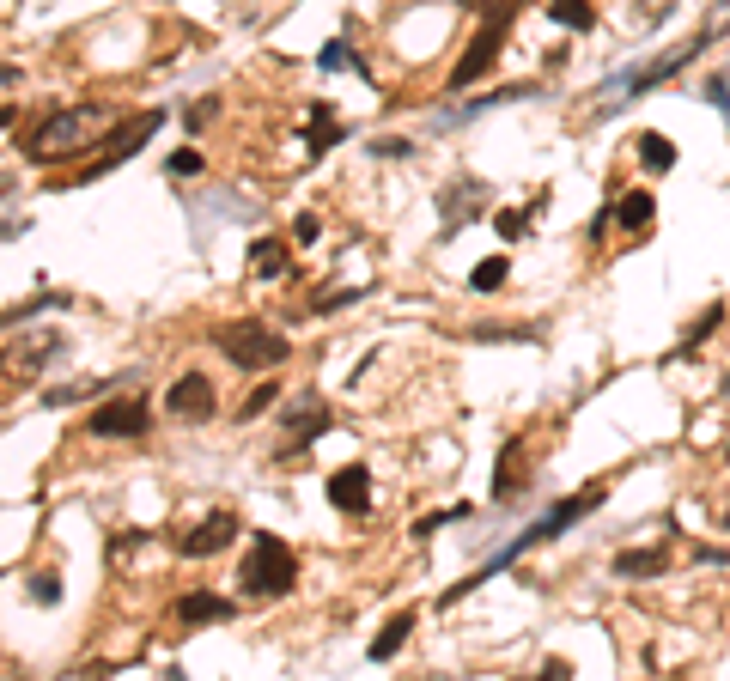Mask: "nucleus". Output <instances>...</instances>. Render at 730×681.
<instances>
[{"label":"nucleus","instance_id":"obj_1","mask_svg":"<svg viewBox=\"0 0 730 681\" xmlns=\"http://www.w3.org/2000/svg\"><path fill=\"white\" fill-rule=\"evenodd\" d=\"M603 499H609V481H591V487H584V493H572V499H560L554 511H542V517H536V523L524 529V536H511V542H505V548H499V554H493V560H487L481 572H475V578H463V584H451V590H445V596H438V602H445V609H451V602H463V596H469L475 584H487V578H493V572H505L511 560H524L530 548H542V542H560V536H566V529H572V523H584V517H591V511L603 505Z\"/></svg>","mask_w":730,"mask_h":681},{"label":"nucleus","instance_id":"obj_2","mask_svg":"<svg viewBox=\"0 0 730 681\" xmlns=\"http://www.w3.org/2000/svg\"><path fill=\"white\" fill-rule=\"evenodd\" d=\"M116 110L110 104H80V110H49L19 146H25V159L31 165H61V159H73V153H86L92 146V134L110 122Z\"/></svg>","mask_w":730,"mask_h":681},{"label":"nucleus","instance_id":"obj_3","mask_svg":"<svg viewBox=\"0 0 730 681\" xmlns=\"http://www.w3.org/2000/svg\"><path fill=\"white\" fill-rule=\"evenodd\" d=\"M292 584H299V554L280 536H268V529H256V542L238 566V590L250 602H280V596H292Z\"/></svg>","mask_w":730,"mask_h":681},{"label":"nucleus","instance_id":"obj_4","mask_svg":"<svg viewBox=\"0 0 730 681\" xmlns=\"http://www.w3.org/2000/svg\"><path fill=\"white\" fill-rule=\"evenodd\" d=\"M207 341L226 353L238 371H274V365H286V359H292V341H286V335H274V329H268V323H256V317L219 323Z\"/></svg>","mask_w":730,"mask_h":681},{"label":"nucleus","instance_id":"obj_5","mask_svg":"<svg viewBox=\"0 0 730 681\" xmlns=\"http://www.w3.org/2000/svg\"><path fill=\"white\" fill-rule=\"evenodd\" d=\"M511 7H499V13H481V25H475V37H469V49L457 55V67H451V80H445V92H469L475 80H487V73L499 67V49H505V31H511Z\"/></svg>","mask_w":730,"mask_h":681},{"label":"nucleus","instance_id":"obj_6","mask_svg":"<svg viewBox=\"0 0 730 681\" xmlns=\"http://www.w3.org/2000/svg\"><path fill=\"white\" fill-rule=\"evenodd\" d=\"M712 37H718V31L706 25V31H700V37H688V43H682L676 55H664V61H645V67H633V73H615V80L603 86V92H609V98H603V110H615V104H627V98H645L651 86L676 80V73H682V67L694 61V55H706V43H712Z\"/></svg>","mask_w":730,"mask_h":681},{"label":"nucleus","instance_id":"obj_7","mask_svg":"<svg viewBox=\"0 0 730 681\" xmlns=\"http://www.w3.org/2000/svg\"><path fill=\"white\" fill-rule=\"evenodd\" d=\"M159 128H165V110H140V116H134L128 128H116V134H104L110 146H104V153H98V159H92L86 171H73V183H67V189H80V183H92V177H104V171H116V165H122V159H134V153H140V146H146V140H153Z\"/></svg>","mask_w":730,"mask_h":681},{"label":"nucleus","instance_id":"obj_8","mask_svg":"<svg viewBox=\"0 0 730 681\" xmlns=\"http://www.w3.org/2000/svg\"><path fill=\"white\" fill-rule=\"evenodd\" d=\"M335 426V414H329V402L317 396V390H305V396H292L286 402V414H280V432H286V444H280V457H299V450H311L323 432Z\"/></svg>","mask_w":730,"mask_h":681},{"label":"nucleus","instance_id":"obj_9","mask_svg":"<svg viewBox=\"0 0 730 681\" xmlns=\"http://www.w3.org/2000/svg\"><path fill=\"white\" fill-rule=\"evenodd\" d=\"M165 414H171V420H189V426H207V420L219 414V390H213V377H201V371L177 377V384L165 390Z\"/></svg>","mask_w":730,"mask_h":681},{"label":"nucleus","instance_id":"obj_10","mask_svg":"<svg viewBox=\"0 0 730 681\" xmlns=\"http://www.w3.org/2000/svg\"><path fill=\"white\" fill-rule=\"evenodd\" d=\"M146 426H153V414H146L140 396H110V402L92 408V420H86L92 438H146Z\"/></svg>","mask_w":730,"mask_h":681},{"label":"nucleus","instance_id":"obj_11","mask_svg":"<svg viewBox=\"0 0 730 681\" xmlns=\"http://www.w3.org/2000/svg\"><path fill=\"white\" fill-rule=\"evenodd\" d=\"M238 529H244V523H238L232 511H207V517L189 529V536L177 542V554H183V560H207V554H219V548H232Z\"/></svg>","mask_w":730,"mask_h":681},{"label":"nucleus","instance_id":"obj_12","mask_svg":"<svg viewBox=\"0 0 730 681\" xmlns=\"http://www.w3.org/2000/svg\"><path fill=\"white\" fill-rule=\"evenodd\" d=\"M323 493H329V505H335L341 517H365V511H372V475H365V463L335 469V475L323 481Z\"/></svg>","mask_w":730,"mask_h":681},{"label":"nucleus","instance_id":"obj_13","mask_svg":"<svg viewBox=\"0 0 730 681\" xmlns=\"http://www.w3.org/2000/svg\"><path fill=\"white\" fill-rule=\"evenodd\" d=\"M177 621L183 627H213V621H238V602L219 590H183L177 596Z\"/></svg>","mask_w":730,"mask_h":681},{"label":"nucleus","instance_id":"obj_14","mask_svg":"<svg viewBox=\"0 0 730 681\" xmlns=\"http://www.w3.org/2000/svg\"><path fill=\"white\" fill-rule=\"evenodd\" d=\"M481 207H487V195H481V183H469V177H463V183H451V189H438V213H445V232H457V219L469 225Z\"/></svg>","mask_w":730,"mask_h":681},{"label":"nucleus","instance_id":"obj_15","mask_svg":"<svg viewBox=\"0 0 730 681\" xmlns=\"http://www.w3.org/2000/svg\"><path fill=\"white\" fill-rule=\"evenodd\" d=\"M414 627H420V615H414V609H396V615L384 621V633L372 639V651H365V657H372V663H390V657L408 645V633H414Z\"/></svg>","mask_w":730,"mask_h":681},{"label":"nucleus","instance_id":"obj_16","mask_svg":"<svg viewBox=\"0 0 730 681\" xmlns=\"http://www.w3.org/2000/svg\"><path fill=\"white\" fill-rule=\"evenodd\" d=\"M664 566H670L664 548H621L609 572H615V578H664Z\"/></svg>","mask_w":730,"mask_h":681},{"label":"nucleus","instance_id":"obj_17","mask_svg":"<svg viewBox=\"0 0 730 681\" xmlns=\"http://www.w3.org/2000/svg\"><path fill=\"white\" fill-rule=\"evenodd\" d=\"M341 140H347V128L335 122V104H317V110H311V128H305V146H311V159L335 153Z\"/></svg>","mask_w":730,"mask_h":681},{"label":"nucleus","instance_id":"obj_18","mask_svg":"<svg viewBox=\"0 0 730 681\" xmlns=\"http://www.w3.org/2000/svg\"><path fill=\"white\" fill-rule=\"evenodd\" d=\"M524 493V444H505L499 450V469H493V499H518Z\"/></svg>","mask_w":730,"mask_h":681},{"label":"nucleus","instance_id":"obj_19","mask_svg":"<svg viewBox=\"0 0 730 681\" xmlns=\"http://www.w3.org/2000/svg\"><path fill=\"white\" fill-rule=\"evenodd\" d=\"M542 207H548V189H536V201H530V207H499V213H493V232H499L505 244H518V238L530 232V219H536Z\"/></svg>","mask_w":730,"mask_h":681},{"label":"nucleus","instance_id":"obj_20","mask_svg":"<svg viewBox=\"0 0 730 681\" xmlns=\"http://www.w3.org/2000/svg\"><path fill=\"white\" fill-rule=\"evenodd\" d=\"M651 213H657V195H651V189H627V195L615 201V225H621V232H645Z\"/></svg>","mask_w":730,"mask_h":681},{"label":"nucleus","instance_id":"obj_21","mask_svg":"<svg viewBox=\"0 0 730 681\" xmlns=\"http://www.w3.org/2000/svg\"><path fill=\"white\" fill-rule=\"evenodd\" d=\"M639 165H645V171H657V177L676 171V140H670V134H657V128H645V134H639Z\"/></svg>","mask_w":730,"mask_h":681},{"label":"nucleus","instance_id":"obj_22","mask_svg":"<svg viewBox=\"0 0 730 681\" xmlns=\"http://www.w3.org/2000/svg\"><path fill=\"white\" fill-rule=\"evenodd\" d=\"M317 73H365V55H359L347 37H335V43L317 49Z\"/></svg>","mask_w":730,"mask_h":681},{"label":"nucleus","instance_id":"obj_23","mask_svg":"<svg viewBox=\"0 0 730 681\" xmlns=\"http://www.w3.org/2000/svg\"><path fill=\"white\" fill-rule=\"evenodd\" d=\"M548 13L566 31H597V7H591V0H548Z\"/></svg>","mask_w":730,"mask_h":681},{"label":"nucleus","instance_id":"obj_24","mask_svg":"<svg viewBox=\"0 0 730 681\" xmlns=\"http://www.w3.org/2000/svg\"><path fill=\"white\" fill-rule=\"evenodd\" d=\"M718 323H724V305H706V317H694V323H688V335H682V347H676V353H682V359H694V353L712 341V329H718Z\"/></svg>","mask_w":730,"mask_h":681},{"label":"nucleus","instance_id":"obj_25","mask_svg":"<svg viewBox=\"0 0 730 681\" xmlns=\"http://www.w3.org/2000/svg\"><path fill=\"white\" fill-rule=\"evenodd\" d=\"M250 268H256L262 280H268V274H286V244H280V238H256V244H250Z\"/></svg>","mask_w":730,"mask_h":681},{"label":"nucleus","instance_id":"obj_26","mask_svg":"<svg viewBox=\"0 0 730 681\" xmlns=\"http://www.w3.org/2000/svg\"><path fill=\"white\" fill-rule=\"evenodd\" d=\"M505 274H511V262H505V256H487V262L469 268V292H499Z\"/></svg>","mask_w":730,"mask_h":681},{"label":"nucleus","instance_id":"obj_27","mask_svg":"<svg viewBox=\"0 0 730 681\" xmlns=\"http://www.w3.org/2000/svg\"><path fill=\"white\" fill-rule=\"evenodd\" d=\"M445 523H469V505H445V511H432V517H420V523H414V536L426 542V536H438V529H445Z\"/></svg>","mask_w":730,"mask_h":681},{"label":"nucleus","instance_id":"obj_28","mask_svg":"<svg viewBox=\"0 0 730 681\" xmlns=\"http://www.w3.org/2000/svg\"><path fill=\"white\" fill-rule=\"evenodd\" d=\"M280 402V384H256L250 396H244V408H238V420H256V414H268Z\"/></svg>","mask_w":730,"mask_h":681},{"label":"nucleus","instance_id":"obj_29","mask_svg":"<svg viewBox=\"0 0 730 681\" xmlns=\"http://www.w3.org/2000/svg\"><path fill=\"white\" fill-rule=\"evenodd\" d=\"M31 602L55 609V602H61V578H55V572H37V578H31Z\"/></svg>","mask_w":730,"mask_h":681},{"label":"nucleus","instance_id":"obj_30","mask_svg":"<svg viewBox=\"0 0 730 681\" xmlns=\"http://www.w3.org/2000/svg\"><path fill=\"white\" fill-rule=\"evenodd\" d=\"M317 238H323V219H317V213H299V219H292V244H305V250H311Z\"/></svg>","mask_w":730,"mask_h":681},{"label":"nucleus","instance_id":"obj_31","mask_svg":"<svg viewBox=\"0 0 730 681\" xmlns=\"http://www.w3.org/2000/svg\"><path fill=\"white\" fill-rule=\"evenodd\" d=\"M201 171V153H195V146H177V153H171V177H195Z\"/></svg>","mask_w":730,"mask_h":681},{"label":"nucleus","instance_id":"obj_32","mask_svg":"<svg viewBox=\"0 0 730 681\" xmlns=\"http://www.w3.org/2000/svg\"><path fill=\"white\" fill-rule=\"evenodd\" d=\"M213 116H219V98H201V104H189V134H201Z\"/></svg>","mask_w":730,"mask_h":681},{"label":"nucleus","instance_id":"obj_33","mask_svg":"<svg viewBox=\"0 0 730 681\" xmlns=\"http://www.w3.org/2000/svg\"><path fill=\"white\" fill-rule=\"evenodd\" d=\"M457 7H469V13H499V7H511V13H524V0H457Z\"/></svg>","mask_w":730,"mask_h":681},{"label":"nucleus","instance_id":"obj_34","mask_svg":"<svg viewBox=\"0 0 730 681\" xmlns=\"http://www.w3.org/2000/svg\"><path fill=\"white\" fill-rule=\"evenodd\" d=\"M372 153H378V159H408V153H414V146L390 134V140H372Z\"/></svg>","mask_w":730,"mask_h":681},{"label":"nucleus","instance_id":"obj_35","mask_svg":"<svg viewBox=\"0 0 730 681\" xmlns=\"http://www.w3.org/2000/svg\"><path fill=\"white\" fill-rule=\"evenodd\" d=\"M706 104H718L730 116V80H718V73H712V80H706Z\"/></svg>","mask_w":730,"mask_h":681},{"label":"nucleus","instance_id":"obj_36","mask_svg":"<svg viewBox=\"0 0 730 681\" xmlns=\"http://www.w3.org/2000/svg\"><path fill=\"white\" fill-rule=\"evenodd\" d=\"M359 298V286H347V292H329V298H317V311H341V305H353Z\"/></svg>","mask_w":730,"mask_h":681},{"label":"nucleus","instance_id":"obj_37","mask_svg":"<svg viewBox=\"0 0 730 681\" xmlns=\"http://www.w3.org/2000/svg\"><path fill=\"white\" fill-rule=\"evenodd\" d=\"M542 675H548V681H566V675H572V663H566V657H548V663H542Z\"/></svg>","mask_w":730,"mask_h":681},{"label":"nucleus","instance_id":"obj_38","mask_svg":"<svg viewBox=\"0 0 730 681\" xmlns=\"http://www.w3.org/2000/svg\"><path fill=\"white\" fill-rule=\"evenodd\" d=\"M724 457H730V450H724Z\"/></svg>","mask_w":730,"mask_h":681},{"label":"nucleus","instance_id":"obj_39","mask_svg":"<svg viewBox=\"0 0 730 681\" xmlns=\"http://www.w3.org/2000/svg\"><path fill=\"white\" fill-rule=\"evenodd\" d=\"M724 529H730V523H724Z\"/></svg>","mask_w":730,"mask_h":681}]
</instances>
